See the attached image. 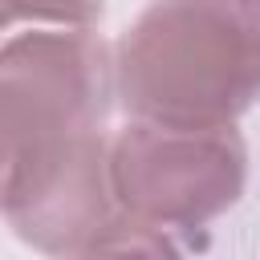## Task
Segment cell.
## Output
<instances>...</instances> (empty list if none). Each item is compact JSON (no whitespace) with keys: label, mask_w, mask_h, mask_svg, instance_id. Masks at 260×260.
I'll list each match as a JSON object with an SVG mask.
<instances>
[{"label":"cell","mask_w":260,"mask_h":260,"mask_svg":"<svg viewBox=\"0 0 260 260\" xmlns=\"http://www.w3.org/2000/svg\"><path fill=\"white\" fill-rule=\"evenodd\" d=\"M114 57L93 28L32 24L0 41V215L73 260L118 211L106 171Z\"/></svg>","instance_id":"cell-1"},{"label":"cell","mask_w":260,"mask_h":260,"mask_svg":"<svg viewBox=\"0 0 260 260\" xmlns=\"http://www.w3.org/2000/svg\"><path fill=\"white\" fill-rule=\"evenodd\" d=\"M110 57L130 118L236 126L260 102V0H150Z\"/></svg>","instance_id":"cell-2"},{"label":"cell","mask_w":260,"mask_h":260,"mask_svg":"<svg viewBox=\"0 0 260 260\" xmlns=\"http://www.w3.org/2000/svg\"><path fill=\"white\" fill-rule=\"evenodd\" d=\"M110 191L154 228H203L240 203L248 142L236 126H162L130 118L106 142Z\"/></svg>","instance_id":"cell-3"},{"label":"cell","mask_w":260,"mask_h":260,"mask_svg":"<svg viewBox=\"0 0 260 260\" xmlns=\"http://www.w3.org/2000/svg\"><path fill=\"white\" fill-rule=\"evenodd\" d=\"M73 260H187V256L162 228L134 219L130 211L118 207Z\"/></svg>","instance_id":"cell-4"},{"label":"cell","mask_w":260,"mask_h":260,"mask_svg":"<svg viewBox=\"0 0 260 260\" xmlns=\"http://www.w3.org/2000/svg\"><path fill=\"white\" fill-rule=\"evenodd\" d=\"M16 20L53 24V28H93L106 12V0H4Z\"/></svg>","instance_id":"cell-5"}]
</instances>
